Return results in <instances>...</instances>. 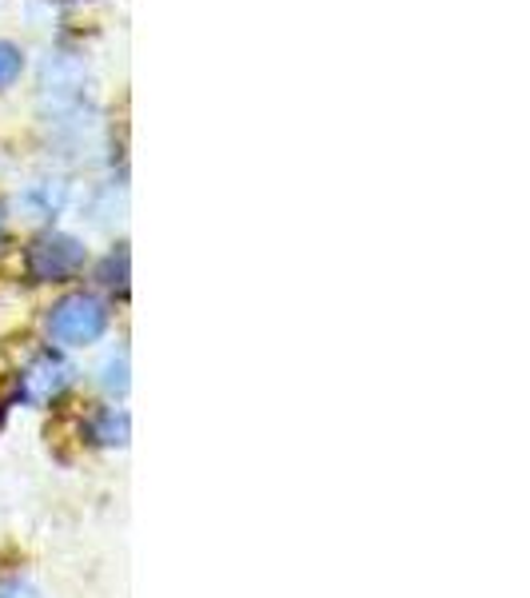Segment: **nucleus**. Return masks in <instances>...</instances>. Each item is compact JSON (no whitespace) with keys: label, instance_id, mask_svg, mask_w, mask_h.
I'll list each match as a JSON object with an SVG mask.
<instances>
[{"label":"nucleus","instance_id":"8","mask_svg":"<svg viewBox=\"0 0 530 598\" xmlns=\"http://www.w3.org/2000/svg\"><path fill=\"white\" fill-rule=\"evenodd\" d=\"M21 68H25V56H21V49L16 44H9V40H0V88H9L21 76Z\"/></svg>","mask_w":530,"mask_h":598},{"label":"nucleus","instance_id":"7","mask_svg":"<svg viewBox=\"0 0 530 598\" xmlns=\"http://www.w3.org/2000/svg\"><path fill=\"white\" fill-rule=\"evenodd\" d=\"M100 283H108V288H128V252H112L104 264H100Z\"/></svg>","mask_w":530,"mask_h":598},{"label":"nucleus","instance_id":"6","mask_svg":"<svg viewBox=\"0 0 530 598\" xmlns=\"http://www.w3.org/2000/svg\"><path fill=\"white\" fill-rule=\"evenodd\" d=\"M80 440H85V428H80L76 419H56V423L49 428V443H52V447H56L61 455H73V447H76Z\"/></svg>","mask_w":530,"mask_h":598},{"label":"nucleus","instance_id":"4","mask_svg":"<svg viewBox=\"0 0 530 598\" xmlns=\"http://www.w3.org/2000/svg\"><path fill=\"white\" fill-rule=\"evenodd\" d=\"M88 431H92V440L104 443V447H124V443H128V416L104 407V411L92 416V428Z\"/></svg>","mask_w":530,"mask_h":598},{"label":"nucleus","instance_id":"10","mask_svg":"<svg viewBox=\"0 0 530 598\" xmlns=\"http://www.w3.org/2000/svg\"><path fill=\"white\" fill-rule=\"evenodd\" d=\"M0 598H40V595H37V586H28V583H21V578H13V583L0 586Z\"/></svg>","mask_w":530,"mask_h":598},{"label":"nucleus","instance_id":"3","mask_svg":"<svg viewBox=\"0 0 530 598\" xmlns=\"http://www.w3.org/2000/svg\"><path fill=\"white\" fill-rule=\"evenodd\" d=\"M68 379H73V367L64 364L61 355L40 352L37 359L25 367V376H21V391H25L28 404H49V399H56V395L68 387Z\"/></svg>","mask_w":530,"mask_h":598},{"label":"nucleus","instance_id":"5","mask_svg":"<svg viewBox=\"0 0 530 598\" xmlns=\"http://www.w3.org/2000/svg\"><path fill=\"white\" fill-rule=\"evenodd\" d=\"M61 200H64V188L56 183H33L25 192V208H33V216H52V212L61 208Z\"/></svg>","mask_w":530,"mask_h":598},{"label":"nucleus","instance_id":"2","mask_svg":"<svg viewBox=\"0 0 530 598\" xmlns=\"http://www.w3.org/2000/svg\"><path fill=\"white\" fill-rule=\"evenodd\" d=\"M85 268V247L76 244L73 236H61V232H49V236H37L33 247H28V271L37 280H68L76 271Z\"/></svg>","mask_w":530,"mask_h":598},{"label":"nucleus","instance_id":"1","mask_svg":"<svg viewBox=\"0 0 530 598\" xmlns=\"http://www.w3.org/2000/svg\"><path fill=\"white\" fill-rule=\"evenodd\" d=\"M108 328V307L100 304L96 295L76 292L64 295L61 304L49 311V331L56 343H68V347H80V343H92L104 335Z\"/></svg>","mask_w":530,"mask_h":598},{"label":"nucleus","instance_id":"9","mask_svg":"<svg viewBox=\"0 0 530 598\" xmlns=\"http://www.w3.org/2000/svg\"><path fill=\"white\" fill-rule=\"evenodd\" d=\"M104 387L128 391V355H112L108 364H104Z\"/></svg>","mask_w":530,"mask_h":598}]
</instances>
